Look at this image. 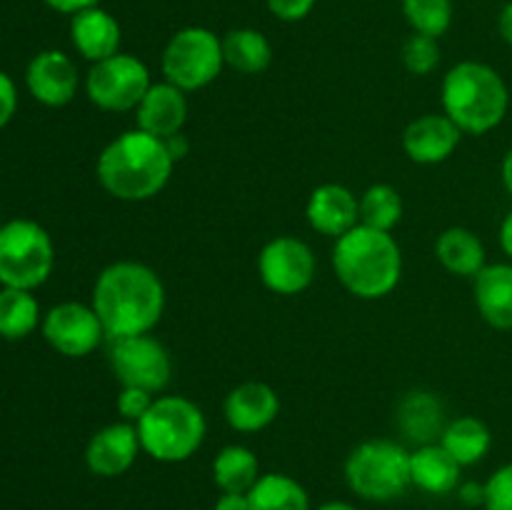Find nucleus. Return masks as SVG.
I'll list each match as a JSON object with an SVG mask.
<instances>
[{"instance_id": "nucleus-1", "label": "nucleus", "mask_w": 512, "mask_h": 510, "mask_svg": "<svg viewBox=\"0 0 512 510\" xmlns=\"http://www.w3.org/2000/svg\"><path fill=\"white\" fill-rule=\"evenodd\" d=\"M90 305L103 323L105 338L153 333L165 313V285L150 265L115 260L95 278Z\"/></svg>"}, {"instance_id": "nucleus-2", "label": "nucleus", "mask_w": 512, "mask_h": 510, "mask_svg": "<svg viewBox=\"0 0 512 510\" xmlns=\"http://www.w3.org/2000/svg\"><path fill=\"white\" fill-rule=\"evenodd\" d=\"M175 158L168 143L143 130H125L98 155L95 175L108 195L123 203L155 198L173 175Z\"/></svg>"}, {"instance_id": "nucleus-3", "label": "nucleus", "mask_w": 512, "mask_h": 510, "mask_svg": "<svg viewBox=\"0 0 512 510\" xmlns=\"http://www.w3.org/2000/svg\"><path fill=\"white\" fill-rule=\"evenodd\" d=\"M333 270L350 295L380 300L403 278V250L393 233L358 223L335 240Z\"/></svg>"}, {"instance_id": "nucleus-4", "label": "nucleus", "mask_w": 512, "mask_h": 510, "mask_svg": "<svg viewBox=\"0 0 512 510\" xmlns=\"http://www.w3.org/2000/svg\"><path fill=\"white\" fill-rule=\"evenodd\" d=\"M443 113L463 133L483 135L498 128L510 108V90L503 75L480 60H460L440 85Z\"/></svg>"}, {"instance_id": "nucleus-5", "label": "nucleus", "mask_w": 512, "mask_h": 510, "mask_svg": "<svg viewBox=\"0 0 512 510\" xmlns=\"http://www.w3.org/2000/svg\"><path fill=\"white\" fill-rule=\"evenodd\" d=\"M135 428L145 455L158 463H185L203 448L208 420L185 395H158Z\"/></svg>"}, {"instance_id": "nucleus-6", "label": "nucleus", "mask_w": 512, "mask_h": 510, "mask_svg": "<svg viewBox=\"0 0 512 510\" xmlns=\"http://www.w3.org/2000/svg\"><path fill=\"white\" fill-rule=\"evenodd\" d=\"M345 480L358 498L370 503H390L408 493L413 485L410 450L398 440H365L345 460Z\"/></svg>"}, {"instance_id": "nucleus-7", "label": "nucleus", "mask_w": 512, "mask_h": 510, "mask_svg": "<svg viewBox=\"0 0 512 510\" xmlns=\"http://www.w3.org/2000/svg\"><path fill=\"white\" fill-rule=\"evenodd\" d=\"M55 268V245L48 230L28 218L0 225V285L35 290Z\"/></svg>"}, {"instance_id": "nucleus-8", "label": "nucleus", "mask_w": 512, "mask_h": 510, "mask_svg": "<svg viewBox=\"0 0 512 510\" xmlns=\"http://www.w3.org/2000/svg\"><path fill=\"white\" fill-rule=\"evenodd\" d=\"M160 68L163 78L185 93L208 88L225 68L223 38L203 25L180 28L165 45Z\"/></svg>"}, {"instance_id": "nucleus-9", "label": "nucleus", "mask_w": 512, "mask_h": 510, "mask_svg": "<svg viewBox=\"0 0 512 510\" xmlns=\"http://www.w3.org/2000/svg\"><path fill=\"white\" fill-rule=\"evenodd\" d=\"M153 85L150 70L138 55L115 53L93 63L85 78V93L93 105L108 113H128L138 108L143 95Z\"/></svg>"}, {"instance_id": "nucleus-10", "label": "nucleus", "mask_w": 512, "mask_h": 510, "mask_svg": "<svg viewBox=\"0 0 512 510\" xmlns=\"http://www.w3.org/2000/svg\"><path fill=\"white\" fill-rule=\"evenodd\" d=\"M108 360L120 388H140L160 395L170 385L173 360L168 348L150 333L110 340Z\"/></svg>"}, {"instance_id": "nucleus-11", "label": "nucleus", "mask_w": 512, "mask_h": 510, "mask_svg": "<svg viewBox=\"0 0 512 510\" xmlns=\"http://www.w3.org/2000/svg\"><path fill=\"white\" fill-rule=\"evenodd\" d=\"M318 260L313 248L295 235L268 240L258 255L260 283L275 295H300L313 285Z\"/></svg>"}, {"instance_id": "nucleus-12", "label": "nucleus", "mask_w": 512, "mask_h": 510, "mask_svg": "<svg viewBox=\"0 0 512 510\" xmlns=\"http://www.w3.org/2000/svg\"><path fill=\"white\" fill-rule=\"evenodd\" d=\"M40 333H43L45 343L65 358H85L105 338L103 323L93 305L78 303V300L53 305L43 315Z\"/></svg>"}, {"instance_id": "nucleus-13", "label": "nucleus", "mask_w": 512, "mask_h": 510, "mask_svg": "<svg viewBox=\"0 0 512 510\" xmlns=\"http://www.w3.org/2000/svg\"><path fill=\"white\" fill-rule=\"evenodd\" d=\"M25 85L45 108H63L78 95V65L63 50H40L25 68Z\"/></svg>"}, {"instance_id": "nucleus-14", "label": "nucleus", "mask_w": 512, "mask_h": 510, "mask_svg": "<svg viewBox=\"0 0 512 510\" xmlns=\"http://www.w3.org/2000/svg\"><path fill=\"white\" fill-rule=\"evenodd\" d=\"M143 453L138 428L128 420H118L95 430L85 445V465L98 478H120Z\"/></svg>"}, {"instance_id": "nucleus-15", "label": "nucleus", "mask_w": 512, "mask_h": 510, "mask_svg": "<svg viewBox=\"0 0 512 510\" xmlns=\"http://www.w3.org/2000/svg\"><path fill=\"white\" fill-rule=\"evenodd\" d=\"M223 415L235 433H260L278 420L280 395L263 380H245L225 395Z\"/></svg>"}, {"instance_id": "nucleus-16", "label": "nucleus", "mask_w": 512, "mask_h": 510, "mask_svg": "<svg viewBox=\"0 0 512 510\" xmlns=\"http://www.w3.org/2000/svg\"><path fill=\"white\" fill-rule=\"evenodd\" d=\"M463 130L445 113H428L410 120L403 130V150L413 163L438 165L445 163L458 150Z\"/></svg>"}, {"instance_id": "nucleus-17", "label": "nucleus", "mask_w": 512, "mask_h": 510, "mask_svg": "<svg viewBox=\"0 0 512 510\" xmlns=\"http://www.w3.org/2000/svg\"><path fill=\"white\" fill-rule=\"evenodd\" d=\"M310 228L338 240L360 223V198L340 183H323L310 193L305 205Z\"/></svg>"}, {"instance_id": "nucleus-18", "label": "nucleus", "mask_w": 512, "mask_h": 510, "mask_svg": "<svg viewBox=\"0 0 512 510\" xmlns=\"http://www.w3.org/2000/svg\"><path fill=\"white\" fill-rule=\"evenodd\" d=\"M133 113L135 128L168 140L183 133L185 120H188V98H185V90L163 80V83L150 85Z\"/></svg>"}, {"instance_id": "nucleus-19", "label": "nucleus", "mask_w": 512, "mask_h": 510, "mask_svg": "<svg viewBox=\"0 0 512 510\" xmlns=\"http://www.w3.org/2000/svg\"><path fill=\"white\" fill-rule=\"evenodd\" d=\"M120 40H123V30H120L118 18L100 5H90L70 15V43L90 63H100L120 53Z\"/></svg>"}, {"instance_id": "nucleus-20", "label": "nucleus", "mask_w": 512, "mask_h": 510, "mask_svg": "<svg viewBox=\"0 0 512 510\" xmlns=\"http://www.w3.org/2000/svg\"><path fill=\"white\" fill-rule=\"evenodd\" d=\"M475 305L495 330H512V263H488L475 275Z\"/></svg>"}, {"instance_id": "nucleus-21", "label": "nucleus", "mask_w": 512, "mask_h": 510, "mask_svg": "<svg viewBox=\"0 0 512 510\" xmlns=\"http://www.w3.org/2000/svg\"><path fill=\"white\" fill-rule=\"evenodd\" d=\"M463 465L440 443H425L410 450V480L430 495H448L458 490Z\"/></svg>"}, {"instance_id": "nucleus-22", "label": "nucleus", "mask_w": 512, "mask_h": 510, "mask_svg": "<svg viewBox=\"0 0 512 510\" xmlns=\"http://www.w3.org/2000/svg\"><path fill=\"white\" fill-rule=\"evenodd\" d=\"M448 418L445 405L430 390H413L398 405V428L418 445L438 443Z\"/></svg>"}, {"instance_id": "nucleus-23", "label": "nucleus", "mask_w": 512, "mask_h": 510, "mask_svg": "<svg viewBox=\"0 0 512 510\" xmlns=\"http://www.w3.org/2000/svg\"><path fill=\"white\" fill-rule=\"evenodd\" d=\"M435 258L448 273L463 275V278H475L488 265V253L480 235L463 225H453L438 235Z\"/></svg>"}, {"instance_id": "nucleus-24", "label": "nucleus", "mask_w": 512, "mask_h": 510, "mask_svg": "<svg viewBox=\"0 0 512 510\" xmlns=\"http://www.w3.org/2000/svg\"><path fill=\"white\" fill-rule=\"evenodd\" d=\"M463 468L480 463L490 453L493 445V433L488 425L475 415H460V418L448 420L443 435L438 440Z\"/></svg>"}, {"instance_id": "nucleus-25", "label": "nucleus", "mask_w": 512, "mask_h": 510, "mask_svg": "<svg viewBox=\"0 0 512 510\" xmlns=\"http://www.w3.org/2000/svg\"><path fill=\"white\" fill-rule=\"evenodd\" d=\"M225 65L243 75L265 73L273 63V45L255 28H235L223 35Z\"/></svg>"}, {"instance_id": "nucleus-26", "label": "nucleus", "mask_w": 512, "mask_h": 510, "mask_svg": "<svg viewBox=\"0 0 512 510\" xmlns=\"http://www.w3.org/2000/svg\"><path fill=\"white\" fill-rule=\"evenodd\" d=\"M250 510H310L303 483L285 473H263L248 490Z\"/></svg>"}, {"instance_id": "nucleus-27", "label": "nucleus", "mask_w": 512, "mask_h": 510, "mask_svg": "<svg viewBox=\"0 0 512 510\" xmlns=\"http://www.w3.org/2000/svg\"><path fill=\"white\" fill-rule=\"evenodd\" d=\"M260 478L258 455L248 445H225L213 460V480L220 493H248Z\"/></svg>"}, {"instance_id": "nucleus-28", "label": "nucleus", "mask_w": 512, "mask_h": 510, "mask_svg": "<svg viewBox=\"0 0 512 510\" xmlns=\"http://www.w3.org/2000/svg\"><path fill=\"white\" fill-rule=\"evenodd\" d=\"M43 323L33 290L0 288V338L23 340Z\"/></svg>"}, {"instance_id": "nucleus-29", "label": "nucleus", "mask_w": 512, "mask_h": 510, "mask_svg": "<svg viewBox=\"0 0 512 510\" xmlns=\"http://www.w3.org/2000/svg\"><path fill=\"white\" fill-rule=\"evenodd\" d=\"M403 195L388 183H375L360 195V223L368 228L393 233L395 225L403 220Z\"/></svg>"}, {"instance_id": "nucleus-30", "label": "nucleus", "mask_w": 512, "mask_h": 510, "mask_svg": "<svg viewBox=\"0 0 512 510\" xmlns=\"http://www.w3.org/2000/svg\"><path fill=\"white\" fill-rule=\"evenodd\" d=\"M403 15L413 33L440 40L453 25V0H403Z\"/></svg>"}, {"instance_id": "nucleus-31", "label": "nucleus", "mask_w": 512, "mask_h": 510, "mask_svg": "<svg viewBox=\"0 0 512 510\" xmlns=\"http://www.w3.org/2000/svg\"><path fill=\"white\" fill-rule=\"evenodd\" d=\"M440 43L430 35L413 33L403 43V65L413 75H430L440 65Z\"/></svg>"}, {"instance_id": "nucleus-32", "label": "nucleus", "mask_w": 512, "mask_h": 510, "mask_svg": "<svg viewBox=\"0 0 512 510\" xmlns=\"http://www.w3.org/2000/svg\"><path fill=\"white\" fill-rule=\"evenodd\" d=\"M483 498L485 510H512V460L500 465L493 475L488 478Z\"/></svg>"}, {"instance_id": "nucleus-33", "label": "nucleus", "mask_w": 512, "mask_h": 510, "mask_svg": "<svg viewBox=\"0 0 512 510\" xmlns=\"http://www.w3.org/2000/svg\"><path fill=\"white\" fill-rule=\"evenodd\" d=\"M158 395L148 393V390L140 388H120L118 400H115V408H118L120 418L128 420V423H138L145 413L150 410V405L155 403Z\"/></svg>"}, {"instance_id": "nucleus-34", "label": "nucleus", "mask_w": 512, "mask_h": 510, "mask_svg": "<svg viewBox=\"0 0 512 510\" xmlns=\"http://www.w3.org/2000/svg\"><path fill=\"white\" fill-rule=\"evenodd\" d=\"M268 3V10L278 20H285V23H298V20L308 18L310 10L315 8L318 0H265Z\"/></svg>"}, {"instance_id": "nucleus-35", "label": "nucleus", "mask_w": 512, "mask_h": 510, "mask_svg": "<svg viewBox=\"0 0 512 510\" xmlns=\"http://www.w3.org/2000/svg\"><path fill=\"white\" fill-rule=\"evenodd\" d=\"M18 113V88L5 70H0V128L10 123Z\"/></svg>"}, {"instance_id": "nucleus-36", "label": "nucleus", "mask_w": 512, "mask_h": 510, "mask_svg": "<svg viewBox=\"0 0 512 510\" xmlns=\"http://www.w3.org/2000/svg\"><path fill=\"white\" fill-rule=\"evenodd\" d=\"M48 8H53L55 13H63V15H75L80 10L90 8V5H98V0H43Z\"/></svg>"}, {"instance_id": "nucleus-37", "label": "nucleus", "mask_w": 512, "mask_h": 510, "mask_svg": "<svg viewBox=\"0 0 512 510\" xmlns=\"http://www.w3.org/2000/svg\"><path fill=\"white\" fill-rule=\"evenodd\" d=\"M215 510H250L248 493H220Z\"/></svg>"}, {"instance_id": "nucleus-38", "label": "nucleus", "mask_w": 512, "mask_h": 510, "mask_svg": "<svg viewBox=\"0 0 512 510\" xmlns=\"http://www.w3.org/2000/svg\"><path fill=\"white\" fill-rule=\"evenodd\" d=\"M458 495L465 505H483L485 488L478 483H463L458 485Z\"/></svg>"}, {"instance_id": "nucleus-39", "label": "nucleus", "mask_w": 512, "mask_h": 510, "mask_svg": "<svg viewBox=\"0 0 512 510\" xmlns=\"http://www.w3.org/2000/svg\"><path fill=\"white\" fill-rule=\"evenodd\" d=\"M498 33H500V38H503L505 43H508L512 48V0H510V3H505L503 10H500Z\"/></svg>"}, {"instance_id": "nucleus-40", "label": "nucleus", "mask_w": 512, "mask_h": 510, "mask_svg": "<svg viewBox=\"0 0 512 510\" xmlns=\"http://www.w3.org/2000/svg\"><path fill=\"white\" fill-rule=\"evenodd\" d=\"M500 248H503V253L508 255L512 263V210L500 223Z\"/></svg>"}, {"instance_id": "nucleus-41", "label": "nucleus", "mask_w": 512, "mask_h": 510, "mask_svg": "<svg viewBox=\"0 0 512 510\" xmlns=\"http://www.w3.org/2000/svg\"><path fill=\"white\" fill-rule=\"evenodd\" d=\"M500 175H503V185H505V190H508V195L512 198V148L508 150V153H505Z\"/></svg>"}, {"instance_id": "nucleus-42", "label": "nucleus", "mask_w": 512, "mask_h": 510, "mask_svg": "<svg viewBox=\"0 0 512 510\" xmlns=\"http://www.w3.org/2000/svg\"><path fill=\"white\" fill-rule=\"evenodd\" d=\"M318 510H358L353 503H345V500H328V503L318 505Z\"/></svg>"}]
</instances>
